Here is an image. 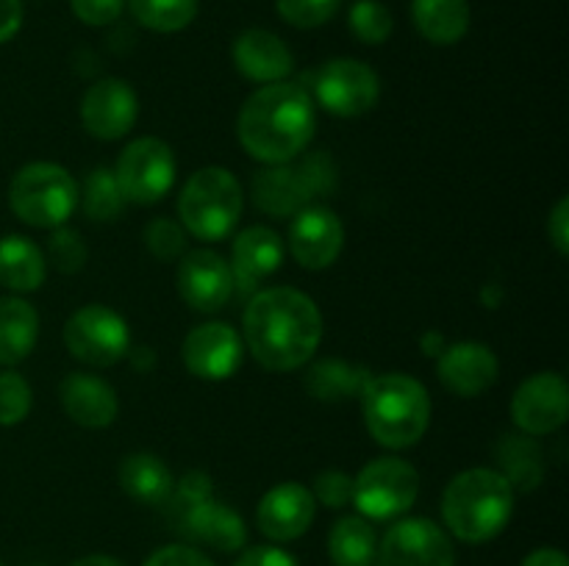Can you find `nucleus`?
I'll use <instances>...</instances> for the list:
<instances>
[{"label": "nucleus", "instance_id": "nucleus-17", "mask_svg": "<svg viewBox=\"0 0 569 566\" xmlns=\"http://www.w3.org/2000/svg\"><path fill=\"white\" fill-rule=\"evenodd\" d=\"M345 247V225L337 211L326 205H306L289 228V250L303 270H326Z\"/></svg>", "mask_w": 569, "mask_h": 566}, {"label": "nucleus", "instance_id": "nucleus-5", "mask_svg": "<svg viewBox=\"0 0 569 566\" xmlns=\"http://www.w3.org/2000/svg\"><path fill=\"white\" fill-rule=\"evenodd\" d=\"M183 231L203 242H220L242 216V186L226 166H203L194 172L178 198Z\"/></svg>", "mask_w": 569, "mask_h": 566}, {"label": "nucleus", "instance_id": "nucleus-47", "mask_svg": "<svg viewBox=\"0 0 569 566\" xmlns=\"http://www.w3.org/2000/svg\"><path fill=\"white\" fill-rule=\"evenodd\" d=\"M33 566H42V564H33Z\"/></svg>", "mask_w": 569, "mask_h": 566}, {"label": "nucleus", "instance_id": "nucleus-14", "mask_svg": "<svg viewBox=\"0 0 569 566\" xmlns=\"http://www.w3.org/2000/svg\"><path fill=\"white\" fill-rule=\"evenodd\" d=\"M178 292L183 303L200 314H214L226 309L237 292L233 270L214 250H192L178 266Z\"/></svg>", "mask_w": 569, "mask_h": 566}, {"label": "nucleus", "instance_id": "nucleus-7", "mask_svg": "<svg viewBox=\"0 0 569 566\" xmlns=\"http://www.w3.org/2000/svg\"><path fill=\"white\" fill-rule=\"evenodd\" d=\"M9 205L26 225L53 231L78 209V183L64 166L33 161L11 178Z\"/></svg>", "mask_w": 569, "mask_h": 566}, {"label": "nucleus", "instance_id": "nucleus-15", "mask_svg": "<svg viewBox=\"0 0 569 566\" xmlns=\"http://www.w3.org/2000/svg\"><path fill=\"white\" fill-rule=\"evenodd\" d=\"M139 114V100L131 83L122 78H100L83 92L81 122L94 139L114 142L133 128Z\"/></svg>", "mask_w": 569, "mask_h": 566}, {"label": "nucleus", "instance_id": "nucleus-42", "mask_svg": "<svg viewBox=\"0 0 569 566\" xmlns=\"http://www.w3.org/2000/svg\"><path fill=\"white\" fill-rule=\"evenodd\" d=\"M548 236H550V244L556 247V253H559L561 259H567L569 255V200L567 198H561L559 203H556V209L550 211Z\"/></svg>", "mask_w": 569, "mask_h": 566}, {"label": "nucleus", "instance_id": "nucleus-33", "mask_svg": "<svg viewBox=\"0 0 569 566\" xmlns=\"http://www.w3.org/2000/svg\"><path fill=\"white\" fill-rule=\"evenodd\" d=\"M350 31L365 44H381L392 37V11L381 0H356L350 6Z\"/></svg>", "mask_w": 569, "mask_h": 566}, {"label": "nucleus", "instance_id": "nucleus-41", "mask_svg": "<svg viewBox=\"0 0 569 566\" xmlns=\"http://www.w3.org/2000/svg\"><path fill=\"white\" fill-rule=\"evenodd\" d=\"M142 566H214V560L194 549L192 544H167L156 549Z\"/></svg>", "mask_w": 569, "mask_h": 566}, {"label": "nucleus", "instance_id": "nucleus-6", "mask_svg": "<svg viewBox=\"0 0 569 566\" xmlns=\"http://www.w3.org/2000/svg\"><path fill=\"white\" fill-rule=\"evenodd\" d=\"M337 189V164L328 153H306L300 161L276 164L253 178V203L270 216H295L315 198Z\"/></svg>", "mask_w": 569, "mask_h": 566}, {"label": "nucleus", "instance_id": "nucleus-48", "mask_svg": "<svg viewBox=\"0 0 569 566\" xmlns=\"http://www.w3.org/2000/svg\"><path fill=\"white\" fill-rule=\"evenodd\" d=\"M0 566H3V564H0Z\"/></svg>", "mask_w": 569, "mask_h": 566}, {"label": "nucleus", "instance_id": "nucleus-4", "mask_svg": "<svg viewBox=\"0 0 569 566\" xmlns=\"http://www.w3.org/2000/svg\"><path fill=\"white\" fill-rule=\"evenodd\" d=\"M361 414L381 447H415L431 425V397L420 381L400 372L378 375L361 388Z\"/></svg>", "mask_w": 569, "mask_h": 566}, {"label": "nucleus", "instance_id": "nucleus-46", "mask_svg": "<svg viewBox=\"0 0 569 566\" xmlns=\"http://www.w3.org/2000/svg\"><path fill=\"white\" fill-rule=\"evenodd\" d=\"M72 566H126L114 555H87V558H78Z\"/></svg>", "mask_w": 569, "mask_h": 566}, {"label": "nucleus", "instance_id": "nucleus-31", "mask_svg": "<svg viewBox=\"0 0 569 566\" xmlns=\"http://www.w3.org/2000/svg\"><path fill=\"white\" fill-rule=\"evenodd\" d=\"M133 20L156 33L183 31L198 14V0H128Z\"/></svg>", "mask_w": 569, "mask_h": 566}, {"label": "nucleus", "instance_id": "nucleus-12", "mask_svg": "<svg viewBox=\"0 0 569 566\" xmlns=\"http://www.w3.org/2000/svg\"><path fill=\"white\" fill-rule=\"evenodd\" d=\"M372 566H456V549L437 522L415 516L389 527Z\"/></svg>", "mask_w": 569, "mask_h": 566}, {"label": "nucleus", "instance_id": "nucleus-28", "mask_svg": "<svg viewBox=\"0 0 569 566\" xmlns=\"http://www.w3.org/2000/svg\"><path fill=\"white\" fill-rule=\"evenodd\" d=\"M367 381H370V372L365 366L348 364L342 358H322L306 372V392L322 403H345L350 397H359Z\"/></svg>", "mask_w": 569, "mask_h": 566}, {"label": "nucleus", "instance_id": "nucleus-11", "mask_svg": "<svg viewBox=\"0 0 569 566\" xmlns=\"http://www.w3.org/2000/svg\"><path fill=\"white\" fill-rule=\"evenodd\" d=\"M315 98L328 114L361 117L378 105L381 81L365 61L331 59L315 72Z\"/></svg>", "mask_w": 569, "mask_h": 566}, {"label": "nucleus", "instance_id": "nucleus-10", "mask_svg": "<svg viewBox=\"0 0 569 566\" xmlns=\"http://www.w3.org/2000/svg\"><path fill=\"white\" fill-rule=\"evenodd\" d=\"M64 344L76 361L103 370L126 358L131 347V333H128V322L114 309L89 303L67 320Z\"/></svg>", "mask_w": 569, "mask_h": 566}, {"label": "nucleus", "instance_id": "nucleus-13", "mask_svg": "<svg viewBox=\"0 0 569 566\" xmlns=\"http://www.w3.org/2000/svg\"><path fill=\"white\" fill-rule=\"evenodd\" d=\"M569 388L556 372H539L517 386L511 397V420L526 436H550L567 422Z\"/></svg>", "mask_w": 569, "mask_h": 566}, {"label": "nucleus", "instance_id": "nucleus-44", "mask_svg": "<svg viewBox=\"0 0 569 566\" xmlns=\"http://www.w3.org/2000/svg\"><path fill=\"white\" fill-rule=\"evenodd\" d=\"M22 26V3L20 0H0V44L17 37Z\"/></svg>", "mask_w": 569, "mask_h": 566}, {"label": "nucleus", "instance_id": "nucleus-20", "mask_svg": "<svg viewBox=\"0 0 569 566\" xmlns=\"http://www.w3.org/2000/svg\"><path fill=\"white\" fill-rule=\"evenodd\" d=\"M233 67L248 81L278 83L295 70V55L281 37L264 28H248L231 44Z\"/></svg>", "mask_w": 569, "mask_h": 566}, {"label": "nucleus", "instance_id": "nucleus-2", "mask_svg": "<svg viewBox=\"0 0 569 566\" xmlns=\"http://www.w3.org/2000/svg\"><path fill=\"white\" fill-rule=\"evenodd\" d=\"M315 100L300 83L278 81L256 89L237 120L239 142L250 159L267 166L289 164L315 139Z\"/></svg>", "mask_w": 569, "mask_h": 566}, {"label": "nucleus", "instance_id": "nucleus-23", "mask_svg": "<svg viewBox=\"0 0 569 566\" xmlns=\"http://www.w3.org/2000/svg\"><path fill=\"white\" fill-rule=\"evenodd\" d=\"M231 259L233 281L250 289L281 266L283 242L281 236L267 225L244 228V231L237 233V239H233Z\"/></svg>", "mask_w": 569, "mask_h": 566}, {"label": "nucleus", "instance_id": "nucleus-30", "mask_svg": "<svg viewBox=\"0 0 569 566\" xmlns=\"http://www.w3.org/2000/svg\"><path fill=\"white\" fill-rule=\"evenodd\" d=\"M500 475L511 483V488L520 492H533L545 477V455L533 438L506 436L498 444Z\"/></svg>", "mask_w": 569, "mask_h": 566}, {"label": "nucleus", "instance_id": "nucleus-43", "mask_svg": "<svg viewBox=\"0 0 569 566\" xmlns=\"http://www.w3.org/2000/svg\"><path fill=\"white\" fill-rule=\"evenodd\" d=\"M233 566H300L298 560L289 553H283L281 547H272V544H264V547H250L244 549L237 558Z\"/></svg>", "mask_w": 569, "mask_h": 566}, {"label": "nucleus", "instance_id": "nucleus-38", "mask_svg": "<svg viewBox=\"0 0 569 566\" xmlns=\"http://www.w3.org/2000/svg\"><path fill=\"white\" fill-rule=\"evenodd\" d=\"M209 497H211V477L206 475V472H187L183 481L172 486L170 499H167L172 511V519H178L183 511H189L192 505L203 503V499Z\"/></svg>", "mask_w": 569, "mask_h": 566}, {"label": "nucleus", "instance_id": "nucleus-18", "mask_svg": "<svg viewBox=\"0 0 569 566\" xmlns=\"http://www.w3.org/2000/svg\"><path fill=\"white\" fill-rule=\"evenodd\" d=\"M317 514V499L311 488L303 483H278L270 492L261 497L259 508H256V522L259 530L264 533L270 542L287 544L303 536L311 527Z\"/></svg>", "mask_w": 569, "mask_h": 566}, {"label": "nucleus", "instance_id": "nucleus-1", "mask_svg": "<svg viewBox=\"0 0 569 566\" xmlns=\"http://www.w3.org/2000/svg\"><path fill=\"white\" fill-rule=\"evenodd\" d=\"M242 342L264 370H300L322 342V314L309 294L292 286L261 289L242 316Z\"/></svg>", "mask_w": 569, "mask_h": 566}, {"label": "nucleus", "instance_id": "nucleus-35", "mask_svg": "<svg viewBox=\"0 0 569 566\" xmlns=\"http://www.w3.org/2000/svg\"><path fill=\"white\" fill-rule=\"evenodd\" d=\"M342 0H276L283 22L295 28H320L339 11Z\"/></svg>", "mask_w": 569, "mask_h": 566}, {"label": "nucleus", "instance_id": "nucleus-39", "mask_svg": "<svg viewBox=\"0 0 569 566\" xmlns=\"http://www.w3.org/2000/svg\"><path fill=\"white\" fill-rule=\"evenodd\" d=\"M315 499L326 508H345L353 499V477L339 469L320 472L315 477Z\"/></svg>", "mask_w": 569, "mask_h": 566}, {"label": "nucleus", "instance_id": "nucleus-24", "mask_svg": "<svg viewBox=\"0 0 569 566\" xmlns=\"http://www.w3.org/2000/svg\"><path fill=\"white\" fill-rule=\"evenodd\" d=\"M117 477H120L122 492L144 505H164L176 486L170 466L153 453H133L122 458Z\"/></svg>", "mask_w": 569, "mask_h": 566}, {"label": "nucleus", "instance_id": "nucleus-22", "mask_svg": "<svg viewBox=\"0 0 569 566\" xmlns=\"http://www.w3.org/2000/svg\"><path fill=\"white\" fill-rule=\"evenodd\" d=\"M59 400L64 414L76 425L89 427V431L109 427L120 414V400H117L111 383H106L98 375H89V372L67 375L59 386Z\"/></svg>", "mask_w": 569, "mask_h": 566}, {"label": "nucleus", "instance_id": "nucleus-25", "mask_svg": "<svg viewBox=\"0 0 569 566\" xmlns=\"http://www.w3.org/2000/svg\"><path fill=\"white\" fill-rule=\"evenodd\" d=\"M39 338V314L28 300L0 297V366H14L31 355Z\"/></svg>", "mask_w": 569, "mask_h": 566}, {"label": "nucleus", "instance_id": "nucleus-3", "mask_svg": "<svg viewBox=\"0 0 569 566\" xmlns=\"http://www.w3.org/2000/svg\"><path fill=\"white\" fill-rule=\"evenodd\" d=\"M515 511V488L498 469H467L448 483L442 519L450 536L465 544L492 542Z\"/></svg>", "mask_w": 569, "mask_h": 566}, {"label": "nucleus", "instance_id": "nucleus-8", "mask_svg": "<svg viewBox=\"0 0 569 566\" xmlns=\"http://www.w3.org/2000/svg\"><path fill=\"white\" fill-rule=\"evenodd\" d=\"M420 494V475L415 466L395 455L370 461L353 477V499L359 514L370 522H387L406 514Z\"/></svg>", "mask_w": 569, "mask_h": 566}, {"label": "nucleus", "instance_id": "nucleus-16", "mask_svg": "<svg viewBox=\"0 0 569 566\" xmlns=\"http://www.w3.org/2000/svg\"><path fill=\"white\" fill-rule=\"evenodd\" d=\"M181 355L194 377L226 381L242 366L244 342L228 322H206L187 333Z\"/></svg>", "mask_w": 569, "mask_h": 566}, {"label": "nucleus", "instance_id": "nucleus-40", "mask_svg": "<svg viewBox=\"0 0 569 566\" xmlns=\"http://www.w3.org/2000/svg\"><path fill=\"white\" fill-rule=\"evenodd\" d=\"M70 6L78 20L87 22V26L103 28L120 20L126 0H70Z\"/></svg>", "mask_w": 569, "mask_h": 566}, {"label": "nucleus", "instance_id": "nucleus-21", "mask_svg": "<svg viewBox=\"0 0 569 566\" xmlns=\"http://www.w3.org/2000/svg\"><path fill=\"white\" fill-rule=\"evenodd\" d=\"M172 522H176L178 533L206 544V547L220 549V553H237L248 542V527H244L242 516L214 497L192 505Z\"/></svg>", "mask_w": 569, "mask_h": 566}, {"label": "nucleus", "instance_id": "nucleus-37", "mask_svg": "<svg viewBox=\"0 0 569 566\" xmlns=\"http://www.w3.org/2000/svg\"><path fill=\"white\" fill-rule=\"evenodd\" d=\"M144 244L153 253V259L176 261L187 250V231L176 220L159 216V220H153L144 228Z\"/></svg>", "mask_w": 569, "mask_h": 566}, {"label": "nucleus", "instance_id": "nucleus-45", "mask_svg": "<svg viewBox=\"0 0 569 566\" xmlns=\"http://www.w3.org/2000/svg\"><path fill=\"white\" fill-rule=\"evenodd\" d=\"M522 566H567V555L556 547H542V549H533Z\"/></svg>", "mask_w": 569, "mask_h": 566}, {"label": "nucleus", "instance_id": "nucleus-36", "mask_svg": "<svg viewBox=\"0 0 569 566\" xmlns=\"http://www.w3.org/2000/svg\"><path fill=\"white\" fill-rule=\"evenodd\" d=\"M48 255L56 264V270L64 275H76L87 264V244L72 228H53L48 239Z\"/></svg>", "mask_w": 569, "mask_h": 566}, {"label": "nucleus", "instance_id": "nucleus-34", "mask_svg": "<svg viewBox=\"0 0 569 566\" xmlns=\"http://www.w3.org/2000/svg\"><path fill=\"white\" fill-rule=\"evenodd\" d=\"M33 394L20 372H0V425H20L31 414Z\"/></svg>", "mask_w": 569, "mask_h": 566}, {"label": "nucleus", "instance_id": "nucleus-26", "mask_svg": "<svg viewBox=\"0 0 569 566\" xmlns=\"http://www.w3.org/2000/svg\"><path fill=\"white\" fill-rule=\"evenodd\" d=\"M411 20L431 44H456L470 28L467 0H411Z\"/></svg>", "mask_w": 569, "mask_h": 566}, {"label": "nucleus", "instance_id": "nucleus-19", "mask_svg": "<svg viewBox=\"0 0 569 566\" xmlns=\"http://www.w3.org/2000/svg\"><path fill=\"white\" fill-rule=\"evenodd\" d=\"M498 355L481 342H456L439 353V381L459 397H478L498 381Z\"/></svg>", "mask_w": 569, "mask_h": 566}, {"label": "nucleus", "instance_id": "nucleus-29", "mask_svg": "<svg viewBox=\"0 0 569 566\" xmlns=\"http://www.w3.org/2000/svg\"><path fill=\"white\" fill-rule=\"evenodd\" d=\"M378 553V536L370 519L361 514L342 516L328 536V555L333 566H372Z\"/></svg>", "mask_w": 569, "mask_h": 566}, {"label": "nucleus", "instance_id": "nucleus-27", "mask_svg": "<svg viewBox=\"0 0 569 566\" xmlns=\"http://www.w3.org/2000/svg\"><path fill=\"white\" fill-rule=\"evenodd\" d=\"M44 255L31 239L6 236L0 239V283L11 292H33L44 283Z\"/></svg>", "mask_w": 569, "mask_h": 566}, {"label": "nucleus", "instance_id": "nucleus-32", "mask_svg": "<svg viewBox=\"0 0 569 566\" xmlns=\"http://www.w3.org/2000/svg\"><path fill=\"white\" fill-rule=\"evenodd\" d=\"M122 200L120 186H117L114 172L106 170V166H98L87 175V183H83V211H87L89 220L94 222H111L120 216Z\"/></svg>", "mask_w": 569, "mask_h": 566}, {"label": "nucleus", "instance_id": "nucleus-9", "mask_svg": "<svg viewBox=\"0 0 569 566\" xmlns=\"http://www.w3.org/2000/svg\"><path fill=\"white\" fill-rule=\"evenodd\" d=\"M122 200L137 205H153L176 183V155L159 137L133 139L120 155L114 170Z\"/></svg>", "mask_w": 569, "mask_h": 566}]
</instances>
